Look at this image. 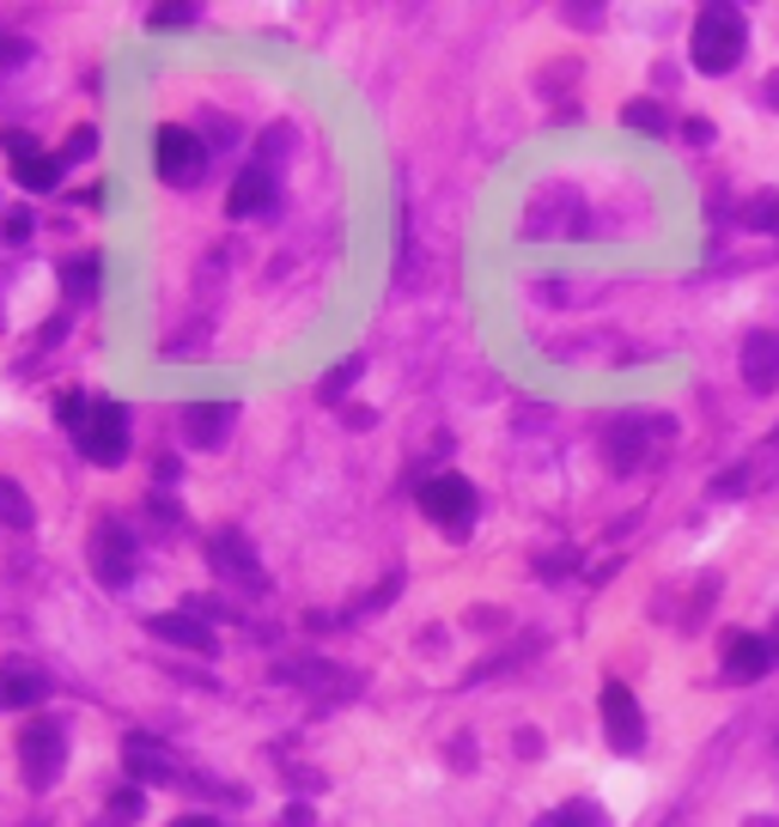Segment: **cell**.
<instances>
[{
	"instance_id": "cell-18",
	"label": "cell",
	"mask_w": 779,
	"mask_h": 827,
	"mask_svg": "<svg viewBox=\"0 0 779 827\" xmlns=\"http://www.w3.org/2000/svg\"><path fill=\"white\" fill-rule=\"evenodd\" d=\"M542 827H609V822H603V809H597V803H560V809L548 815Z\"/></svg>"
},
{
	"instance_id": "cell-17",
	"label": "cell",
	"mask_w": 779,
	"mask_h": 827,
	"mask_svg": "<svg viewBox=\"0 0 779 827\" xmlns=\"http://www.w3.org/2000/svg\"><path fill=\"white\" fill-rule=\"evenodd\" d=\"M0 524H13V529H25V524H31V500H25V487L7 481V474H0Z\"/></svg>"
},
{
	"instance_id": "cell-9",
	"label": "cell",
	"mask_w": 779,
	"mask_h": 827,
	"mask_svg": "<svg viewBox=\"0 0 779 827\" xmlns=\"http://www.w3.org/2000/svg\"><path fill=\"white\" fill-rule=\"evenodd\" d=\"M774 670V645L755 639V633H731L725 639V675L731 682H755V675Z\"/></svg>"
},
{
	"instance_id": "cell-29",
	"label": "cell",
	"mask_w": 779,
	"mask_h": 827,
	"mask_svg": "<svg viewBox=\"0 0 779 827\" xmlns=\"http://www.w3.org/2000/svg\"><path fill=\"white\" fill-rule=\"evenodd\" d=\"M767 98H774V104H779V74H774V86H767Z\"/></svg>"
},
{
	"instance_id": "cell-27",
	"label": "cell",
	"mask_w": 779,
	"mask_h": 827,
	"mask_svg": "<svg viewBox=\"0 0 779 827\" xmlns=\"http://www.w3.org/2000/svg\"><path fill=\"white\" fill-rule=\"evenodd\" d=\"M347 383H354V366H342V371H335V378H330V383H323V395H342V390H347Z\"/></svg>"
},
{
	"instance_id": "cell-4",
	"label": "cell",
	"mask_w": 779,
	"mask_h": 827,
	"mask_svg": "<svg viewBox=\"0 0 779 827\" xmlns=\"http://www.w3.org/2000/svg\"><path fill=\"white\" fill-rule=\"evenodd\" d=\"M421 505H426V517H438V524L450 529V536H463L469 517H476V487L463 481V474H433V481H421Z\"/></svg>"
},
{
	"instance_id": "cell-23",
	"label": "cell",
	"mask_w": 779,
	"mask_h": 827,
	"mask_svg": "<svg viewBox=\"0 0 779 827\" xmlns=\"http://www.w3.org/2000/svg\"><path fill=\"white\" fill-rule=\"evenodd\" d=\"M141 815V791H116L110 797V822H134Z\"/></svg>"
},
{
	"instance_id": "cell-15",
	"label": "cell",
	"mask_w": 779,
	"mask_h": 827,
	"mask_svg": "<svg viewBox=\"0 0 779 827\" xmlns=\"http://www.w3.org/2000/svg\"><path fill=\"white\" fill-rule=\"evenodd\" d=\"M225 421H232V407H213V402L189 407V438H196V445H220Z\"/></svg>"
},
{
	"instance_id": "cell-10",
	"label": "cell",
	"mask_w": 779,
	"mask_h": 827,
	"mask_svg": "<svg viewBox=\"0 0 779 827\" xmlns=\"http://www.w3.org/2000/svg\"><path fill=\"white\" fill-rule=\"evenodd\" d=\"M743 378H749L755 390H774L779 383V335L774 328L749 335V347H743Z\"/></svg>"
},
{
	"instance_id": "cell-13",
	"label": "cell",
	"mask_w": 779,
	"mask_h": 827,
	"mask_svg": "<svg viewBox=\"0 0 779 827\" xmlns=\"http://www.w3.org/2000/svg\"><path fill=\"white\" fill-rule=\"evenodd\" d=\"M213 566H225V578H238L244 591H256V584H263V578H256V554L244 548V536H232V529H225V536H213Z\"/></svg>"
},
{
	"instance_id": "cell-19",
	"label": "cell",
	"mask_w": 779,
	"mask_h": 827,
	"mask_svg": "<svg viewBox=\"0 0 779 827\" xmlns=\"http://www.w3.org/2000/svg\"><path fill=\"white\" fill-rule=\"evenodd\" d=\"M55 414H62V426L74 438L86 433V421H92V402H86V395H62V407H55Z\"/></svg>"
},
{
	"instance_id": "cell-20",
	"label": "cell",
	"mask_w": 779,
	"mask_h": 827,
	"mask_svg": "<svg viewBox=\"0 0 779 827\" xmlns=\"http://www.w3.org/2000/svg\"><path fill=\"white\" fill-rule=\"evenodd\" d=\"M609 450H615V462L627 469V462L639 457V426H634V421H621V426H615V438H609Z\"/></svg>"
},
{
	"instance_id": "cell-7",
	"label": "cell",
	"mask_w": 779,
	"mask_h": 827,
	"mask_svg": "<svg viewBox=\"0 0 779 827\" xmlns=\"http://www.w3.org/2000/svg\"><path fill=\"white\" fill-rule=\"evenodd\" d=\"M92 572L104 584H129L134 578V536L122 524H98L92 529Z\"/></svg>"
},
{
	"instance_id": "cell-6",
	"label": "cell",
	"mask_w": 779,
	"mask_h": 827,
	"mask_svg": "<svg viewBox=\"0 0 779 827\" xmlns=\"http://www.w3.org/2000/svg\"><path fill=\"white\" fill-rule=\"evenodd\" d=\"M597 706H603V730H609V742H615V749H627V755H634L639 742H646V718H639V700L627 694L621 682H609Z\"/></svg>"
},
{
	"instance_id": "cell-25",
	"label": "cell",
	"mask_w": 779,
	"mask_h": 827,
	"mask_svg": "<svg viewBox=\"0 0 779 827\" xmlns=\"http://www.w3.org/2000/svg\"><path fill=\"white\" fill-rule=\"evenodd\" d=\"M92 275H98V262H80V268H67V287H80V292H92Z\"/></svg>"
},
{
	"instance_id": "cell-28",
	"label": "cell",
	"mask_w": 779,
	"mask_h": 827,
	"mask_svg": "<svg viewBox=\"0 0 779 827\" xmlns=\"http://www.w3.org/2000/svg\"><path fill=\"white\" fill-rule=\"evenodd\" d=\"M177 827H220V822H208V815H183Z\"/></svg>"
},
{
	"instance_id": "cell-21",
	"label": "cell",
	"mask_w": 779,
	"mask_h": 827,
	"mask_svg": "<svg viewBox=\"0 0 779 827\" xmlns=\"http://www.w3.org/2000/svg\"><path fill=\"white\" fill-rule=\"evenodd\" d=\"M749 220H761V232H779V195H755Z\"/></svg>"
},
{
	"instance_id": "cell-1",
	"label": "cell",
	"mask_w": 779,
	"mask_h": 827,
	"mask_svg": "<svg viewBox=\"0 0 779 827\" xmlns=\"http://www.w3.org/2000/svg\"><path fill=\"white\" fill-rule=\"evenodd\" d=\"M743 43H749V31L731 7H706L694 19V67H706V74H731L743 62Z\"/></svg>"
},
{
	"instance_id": "cell-11",
	"label": "cell",
	"mask_w": 779,
	"mask_h": 827,
	"mask_svg": "<svg viewBox=\"0 0 779 827\" xmlns=\"http://www.w3.org/2000/svg\"><path fill=\"white\" fill-rule=\"evenodd\" d=\"M43 694H49V675L25 670V663H13V670H0V706H7V712L43 706Z\"/></svg>"
},
{
	"instance_id": "cell-12",
	"label": "cell",
	"mask_w": 779,
	"mask_h": 827,
	"mask_svg": "<svg viewBox=\"0 0 779 827\" xmlns=\"http://www.w3.org/2000/svg\"><path fill=\"white\" fill-rule=\"evenodd\" d=\"M225 208H232V220L268 213V208H275V177H268V171H244L238 183H232V195H225Z\"/></svg>"
},
{
	"instance_id": "cell-22",
	"label": "cell",
	"mask_w": 779,
	"mask_h": 827,
	"mask_svg": "<svg viewBox=\"0 0 779 827\" xmlns=\"http://www.w3.org/2000/svg\"><path fill=\"white\" fill-rule=\"evenodd\" d=\"M153 25H196V7H183V0H177V7H153Z\"/></svg>"
},
{
	"instance_id": "cell-2",
	"label": "cell",
	"mask_w": 779,
	"mask_h": 827,
	"mask_svg": "<svg viewBox=\"0 0 779 827\" xmlns=\"http://www.w3.org/2000/svg\"><path fill=\"white\" fill-rule=\"evenodd\" d=\"M62 761H67L62 730H55L49 718H31L25 736H19V773H25V785L31 791H49L55 773H62Z\"/></svg>"
},
{
	"instance_id": "cell-16",
	"label": "cell",
	"mask_w": 779,
	"mask_h": 827,
	"mask_svg": "<svg viewBox=\"0 0 779 827\" xmlns=\"http://www.w3.org/2000/svg\"><path fill=\"white\" fill-rule=\"evenodd\" d=\"M621 122H627V128H634V134H646V141H658V134L670 128V122H664V110L652 104V98H634V104L621 110Z\"/></svg>"
},
{
	"instance_id": "cell-26",
	"label": "cell",
	"mask_w": 779,
	"mask_h": 827,
	"mask_svg": "<svg viewBox=\"0 0 779 827\" xmlns=\"http://www.w3.org/2000/svg\"><path fill=\"white\" fill-rule=\"evenodd\" d=\"M0 62H25V43L7 37V31H0Z\"/></svg>"
},
{
	"instance_id": "cell-3",
	"label": "cell",
	"mask_w": 779,
	"mask_h": 827,
	"mask_svg": "<svg viewBox=\"0 0 779 827\" xmlns=\"http://www.w3.org/2000/svg\"><path fill=\"white\" fill-rule=\"evenodd\" d=\"M153 158H159L165 183H201V171H208V146H201L196 128H159Z\"/></svg>"
},
{
	"instance_id": "cell-8",
	"label": "cell",
	"mask_w": 779,
	"mask_h": 827,
	"mask_svg": "<svg viewBox=\"0 0 779 827\" xmlns=\"http://www.w3.org/2000/svg\"><path fill=\"white\" fill-rule=\"evenodd\" d=\"M7 158H13L19 189H31V195L55 189V177H62V165H55L49 153H37V141H31V134H19V128H7Z\"/></svg>"
},
{
	"instance_id": "cell-14",
	"label": "cell",
	"mask_w": 779,
	"mask_h": 827,
	"mask_svg": "<svg viewBox=\"0 0 779 827\" xmlns=\"http://www.w3.org/2000/svg\"><path fill=\"white\" fill-rule=\"evenodd\" d=\"M153 633L171 639V645H189V651H213L208 621H196V615H153Z\"/></svg>"
},
{
	"instance_id": "cell-24",
	"label": "cell",
	"mask_w": 779,
	"mask_h": 827,
	"mask_svg": "<svg viewBox=\"0 0 779 827\" xmlns=\"http://www.w3.org/2000/svg\"><path fill=\"white\" fill-rule=\"evenodd\" d=\"M31 225H37L31 213H7V237H13V244H25V237H31Z\"/></svg>"
},
{
	"instance_id": "cell-5",
	"label": "cell",
	"mask_w": 779,
	"mask_h": 827,
	"mask_svg": "<svg viewBox=\"0 0 779 827\" xmlns=\"http://www.w3.org/2000/svg\"><path fill=\"white\" fill-rule=\"evenodd\" d=\"M80 445H86L92 462H122V450H129V407L122 402H92V421H86Z\"/></svg>"
}]
</instances>
